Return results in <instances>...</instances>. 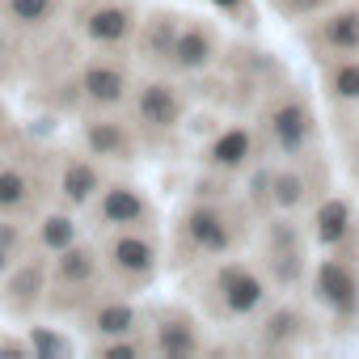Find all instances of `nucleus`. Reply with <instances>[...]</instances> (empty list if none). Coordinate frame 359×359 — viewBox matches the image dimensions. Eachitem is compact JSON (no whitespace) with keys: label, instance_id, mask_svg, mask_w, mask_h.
Returning a JSON list of instances; mask_svg holds the SVG:
<instances>
[{"label":"nucleus","instance_id":"nucleus-1","mask_svg":"<svg viewBox=\"0 0 359 359\" xmlns=\"http://www.w3.org/2000/svg\"><path fill=\"white\" fill-rule=\"evenodd\" d=\"M317 292H321L338 313H351V309H355V279H351V271H346L342 262H325V266L317 271Z\"/></svg>","mask_w":359,"mask_h":359},{"label":"nucleus","instance_id":"nucleus-2","mask_svg":"<svg viewBox=\"0 0 359 359\" xmlns=\"http://www.w3.org/2000/svg\"><path fill=\"white\" fill-rule=\"evenodd\" d=\"M220 287H224V304L233 313H250L262 300V283L245 271H220Z\"/></svg>","mask_w":359,"mask_h":359},{"label":"nucleus","instance_id":"nucleus-3","mask_svg":"<svg viewBox=\"0 0 359 359\" xmlns=\"http://www.w3.org/2000/svg\"><path fill=\"white\" fill-rule=\"evenodd\" d=\"M271 123H275V135H279V144H283L287 152H296V148L304 144V135H309V114H304V106H296V102L279 106V110L271 114Z\"/></svg>","mask_w":359,"mask_h":359},{"label":"nucleus","instance_id":"nucleus-4","mask_svg":"<svg viewBox=\"0 0 359 359\" xmlns=\"http://www.w3.org/2000/svg\"><path fill=\"white\" fill-rule=\"evenodd\" d=\"M177 97L165 89V85H148L144 89V97H140V114L148 118V123H156V127H173L177 123Z\"/></svg>","mask_w":359,"mask_h":359},{"label":"nucleus","instance_id":"nucleus-5","mask_svg":"<svg viewBox=\"0 0 359 359\" xmlns=\"http://www.w3.org/2000/svg\"><path fill=\"white\" fill-rule=\"evenodd\" d=\"M187 229H191V237H195L203 250H212V254L229 250V229H224V220H220L216 212H195V216L187 220Z\"/></svg>","mask_w":359,"mask_h":359},{"label":"nucleus","instance_id":"nucleus-6","mask_svg":"<svg viewBox=\"0 0 359 359\" xmlns=\"http://www.w3.org/2000/svg\"><path fill=\"white\" fill-rule=\"evenodd\" d=\"M114 266L118 271H131V275L152 271V245L140 241V237H118L114 241Z\"/></svg>","mask_w":359,"mask_h":359},{"label":"nucleus","instance_id":"nucleus-7","mask_svg":"<svg viewBox=\"0 0 359 359\" xmlns=\"http://www.w3.org/2000/svg\"><path fill=\"white\" fill-rule=\"evenodd\" d=\"M85 93L93 102H118L123 97V72H114V68H89L85 72Z\"/></svg>","mask_w":359,"mask_h":359},{"label":"nucleus","instance_id":"nucleus-8","mask_svg":"<svg viewBox=\"0 0 359 359\" xmlns=\"http://www.w3.org/2000/svg\"><path fill=\"white\" fill-rule=\"evenodd\" d=\"M93 39H102V43H118L127 30H131V18L123 13V9H102V13H93L89 18V26H85Z\"/></svg>","mask_w":359,"mask_h":359},{"label":"nucleus","instance_id":"nucleus-9","mask_svg":"<svg viewBox=\"0 0 359 359\" xmlns=\"http://www.w3.org/2000/svg\"><path fill=\"white\" fill-rule=\"evenodd\" d=\"M208 55H212V43H208V34H199V30L177 34V43H173V60L182 64V68H199Z\"/></svg>","mask_w":359,"mask_h":359},{"label":"nucleus","instance_id":"nucleus-10","mask_svg":"<svg viewBox=\"0 0 359 359\" xmlns=\"http://www.w3.org/2000/svg\"><path fill=\"white\" fill-rule=\"evenodd\" d=\"M346 220H351L346 203H342V199H330V203L317 212V237H321V241H338V237L346 233Z\"/></svg>","mask_w":359,"mask_h":359},{"label":"nucleus","instance_id":"nucleus-11","mask_svg":"<svg viewBox=\"0 0 359 359\" xmlns=\"http://www.w3.org/2000/svg\"><path fill=\"white\" fill-rule=\"evenodd\" d=\"M102 212H106V220H114V224H131V220L144 216V203H140L131 191H110Z\"/></svg>","mask_w":359,"mask_h":359},{"label":"nucleus","instance_id":"nucleus-12","mask_svg":"<svg viewBox=\"0 0 359 359\" xmlns=\"http://www.w3.org/2000/svg\"><path fill=\"white\" fill-rule=\"evenodd\" d=\"M93 187H97V177H93V169L89 165H68V173H64V195L72 199V203H85L89 195H93Z\"/></svg>","mask_w":359,"mask_h":359},{"label":"nucleus","instance_id":"nucleus-13","mask_svg":"<svg viewBox=\"0 0 359 359\" xmlns=\"http://www.w3.org/2000/svg\"><path fill=\"white\" fill-rule=\"evenodd\" d=\"M156 346H161L165 355H187V351H195V334H191L187 325L169 321V325H161V338H156Z\"/></svg>","mask_w":359,"mask_h":359},{"label":"nucleus","instance_id":"nucleus-14","mask_svg":"<svg viewBox=\"0 0 359 359\" xmlns=\"http://www.w3.org/2000/svg\"><path fill=\"white\" fill-rule=\"evenodd\" d=\"M325 39L334 47H359V18L355 13H338L330 26H325Z\"/></svg>","mask_w":359,"mask_h":359},{"label":"nucleus","instance_id":"nucleus-15","mask_svg":"<svg viewBox=\"0 0 359 359\" xmlns=\"http://www.w3.org/2000/svg\"><path fill=\"white\" fill-rule=\"evenodd\" d=\"M60 275L72 279V283L89 279V275H93V254H89V250H64V258H60Z\"/></svg>","mask_w":359,"mask_h":359},{"label":"nucleus","instance_id":"nucleus-16","mask_svg":"<svg viewBox=\"0 0 359 359\" xmlns=\"http://www.w3.org/2000/svg\"><path fill=\"white\" fill-rule=\"evenodd\" d=\"M89 144H93V152H123L127 135L118 127H110V123H93L89 127Z\"/></svg>","mask_w":359,"mask_h":359},{"label":"nucleus","instance_id":"nucleus-17","mask_svg":"<svg viewBox=\"0 0 359 359\" xmlns=\"http://www.w3.org/2000/svg\"><path fill=\"white\" fill-rule=\"evenodd\" d=\"M245 152H250V135L245 131H229V135L216 140V161L220 165H237Z\"/></svg>","mask_w":359,"mask_h":359},{"label":"nucleus","instance_id":"nucleus-18","mask_svg":"<svg viewBox=\"0 0 359 359\" xmlns=\"http://www.w3.org/2000/svg\"><path fill=\"white\" fill-rule=\"evenodd\" d=\"M97 330L102 334H127L131 330V309L127 304H106L97 313Z\"/></svg>","mask_w":359,"mask_h":359},{"label":"nucleus","instance_id":"nucleus-19","mask_svg":"<svg viewBox=\"0 0 359 359\" xmlns=\"http://www.w3.org/2000/svg\"><path fill=\"white\" fill-rule=\"evenodd\" d=\"M68 241H72V220L51 216V220L43 224V245H51V250H68Z\"/></svg>","mask_w":359,"mask_h":359},{"label":"nucleus","instance_id":"nucleus-20","mask_svg":"<svg viewBox=\"0 0 359 359\" xmlns=\"http://www.w3.org/2000/svg\"><path fill=\"white\" fill-rule=\"evenodd\" d=\"M26 199V177L22 173H0V208H13Z\"/></svg>","mask_w":359,"mask_h":359},{"label":"nucleus","instance_id":"nucleus-21","mask_svg":"<svg viewBox=\"0 0 359 359\" xmlns=\"http://www.w3.org/2000/svg\"><path fill=\"white\" fill-rule=\"evenodd\" d=\"M39 287H43V271H39V266H26V271L13 279V287H9V292H13V296H22V300H30Z\"/></svg>","mask_w":359,"mask_h":359},{"label":"nucleus","instance_id":"nucleus-22","mask_svg":"<svg viewBox=\"0 0 359 359\" xmlns=\"http://www.w3.org/2000/svg\"><path fill=\"white\" fill-rule=\"evenodd\" d=\"M275 199L283 203V208H292V203H300V177H275Z\"/></svg>","mask_w":359,"mask_h":359},{"label":"nucleus","instance_id":"nucleus-23","mask_svg":"<svg viewBox=\"0 0 359 359\" xmlns=\"http://www.w3.org/2000/svg\"><path fill=\"white\" fill-rule=\"evenodd\" d=\"M334 89H338L342 97H359V68H355V64L338 68V76H334Z\"/></svg>","mask_w":359,"mask_h":359},{"label":"nucleus","instance_id":"nucleus-24","mask_svg":"<svg viewBox=\"0 0 359 359\" xmlns=\"http://www.w3.org/2000/svg\"><path fill=\"white\" fill-rule=\"evenodd\" d=\"M47 9H51V0H13V13H18L22 22H39Z\"/></svg>","mask_w":359,"mask_h":359},{"label":"nucleus","instance_id":"nucleus-25","mask_svg":"<svg viewBox=\"0 0 359 359\" xmlns=\"http://www.w3.org/2000/svg\"><path fill=\"white\" fill-rule=\"evenodd\" d=\"M34 346H39L43 355H68V342L55 338V334H47V330H34Z\"/></svg>","mask_w":359,"mask_h":359},{"label":"nucleus","instance_id":"nucleus-26","mask_svg":"<svg viewBox=\"0 0 359 359\" xmlns=\"http://www.w3.org/2000/svg\"><path fill=\"white\" fill-rule=\"evenodd\" d=\"M18 245V229H9V224H0V271H5V262H9V250Z\"/></svg>","mask_w":359,"mask_h":359},{"label":"nucleus","instance_id":"nucleus-27","mask_svg":"<svg viewBox=\"0 0 359 359\" xmlns=\"http://www.w3.org/2000/svg\"><path fill=\"white\" fill-rule=\"evenodd\" d=\"M292 325H296V317H292V313H279V317L271 321V338H283V334H292Z\"/></svg>","mask_w":359,"mask_h":359},{"label":"nucleus","instance_id":"nucleus-28","mask_svg":"<svg viewBox=\"0 0 359 359\" xmlns=\"http://www.w3.org/2000/svg\"><path fill=\"white\" fill-rule=\"evenodd\" d=\"M283 9H292V13H313V9H321L325 0H279Z\"/></svg>","mask_w":359,"mask_h":359},{"label":"nucleus","instance_id":"nucleus-29","mask_svg":"<svg viewBox=\"0 0 359 359\" xmlns=\"http://www.w3.org/2000/svg\"><path fill=\"white\" fill-rule=\"evenodd\" d=\"M131 355H135V346H127V342L123 346H106V359H131Z\"/></svg>","mask_w":359,"mask_h":359},{"label":"nucleus","instance_id":"nucleus-30","mask_svg":"<svg viewBox=\"0 0 359 359\" xmlns=\"http://www.w3.org/2000/svg\"><path fill=\"white\" fill-rule=\"evenodd\" d=\"M216 5H220V9H233V5H241V0H216Z\"/></svg>","mask_w":359,"mask_h":359}]
</instances>
